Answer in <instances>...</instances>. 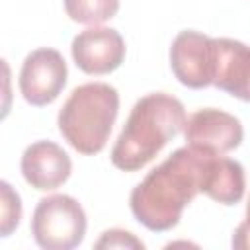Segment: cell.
Here are the masks:
<instances>
[{
	"mask_svg": "<svg viewBox=\"0 0 250 250\" xmlns=\"http://www.w3.org/2000/svg\"><path fill=\"white\" fill-rule=\"evenodd\" d=\"M68 68L62 55L51 47L31 51L20 70V92L23 100L35 107L53 104L66 86Z\"/></svg>",
	"mask_w": 250,
	"mask_h": 250,
	"instance_id": "obj_5",
	"label": "cell"
},
{
	"mask_svg": "<svg viewBox=\"0 0 250 250\" xmlns=\"http://www.w3.org/2000/svg\"><path fill=\"white\" fill-rule=\"evenodd\" d=\"M213 86L250 102V47L229 37H213Z\"/></svg>",
	"mask_w": 250,
	"mask_h": 250,
	"instance_id": "obj_9",
	"label": "cell"
},
{
	"mask_svg": "<svg viewBox=\"0 0 250 250\" xmlns=\"http://www.w3.org/2000/svg\"><path fill=\"white\" fill-rule=\"evenodd\" d=\"M117 113V90L107 82H88L70 92L57 115V125L76 152L94 156L107 145Z\"/></svg>",
	"mask_w": 250,
	"mask_h": 250,
	"instance_id": "obj_3",
	"label": "cell"
},
{
	"mask_svg": "<svg viewBox=\"0 0 250 250\" xmlns=\"http://www.w3.org/2000/svg\"><path fill=\"white\" fill-rule=\"evenodd\" d=\"M21 219V199L18 191L6 182H0V236H10Z\"/></svg>",
	"mask_w": 250,
	"mask_h": 250,
	"instance_id": "obj_13",
	"label": "cell"
},
{
	"mask_svg": "<svg viewBox=\"0 0 250 250\" xmlns=\"http://www.w3.org/2000/svg\"><path fill=\"white\" fill-rule=\"evenodd\" d=\"M21 174L23 180L39 189L51 191L62 186L72 172L70 156L53 141H35L21 154Z\"/></svg>",
	"mask_w": 250,
	"mask_h": 250,
	"instance_id": "obj_10",
	"label": "cell"
},
{
	"mask_svg": "<svg viewBox=\"0 0 250 250\" xmlns=\"http://www.w3.org/2000/svg\"><path fill=\"white\" fill-rule=\"evenodd\" d=\"M86 227V213L72 195H47L39 199L33 209L31 234L43 250L76 248L84 240Z\"/></svg>",
	"mask_w": 250,
	"mask_h": 250,
	"instance_id": "obj_4",
	"label": "cell"
},
{
	"mask_svg": "<svg viewBox=\"0 0 250 250\" xmlns=\"http://www.w3.org/2000/svg\"><path fill=\"white\" fill-rule=\"evenodd\" d=\"M244 221L250 223V197H248V203H246V219H244Z\"/></svg>",
	"mask_w": 250,
	"mask_h": 250,
	"instance_id": "obj_16",
	"label": "cell"
},
{
	"mask_svg": "<svg viewBox=\"0 0 250 250\" xmlns=\"http://www.w3.org/2000/svg\"><path fill=\"white\" fill-rule=\"evenodd\" d=\"M244 189L246 174L242 164L223 154H211L205 166L201 193L221 205H234L244 197Z\"/></svg>",
	"mask_w": 250,
	"mask_h": 250,
	"instance_id": "obj_11",
	"label": "cell"
},
{
	"mask_svg": "<svg viewBox=\"0 0 250 250\" xmlns=\"http://www.w3.org/2000/svg\"><path fill=\"white\" fill-rule=\"evenodd\" d=\"M94 248H131V250H143L145 244L129 230L123 229H109L102 232V236L94 242Z\"/></svg>",
	"mask_w": 250,
	"mask_h": 250,
	"instance_id": "obj_14",
	"label": "cell"
},
{
	"mask_svg": "<svg viewBox=\"0 0 250 250\" xmlns=\"http://www.w3.org/2000/svg\"><path fill=\"white\" fill-rule=\"evenodd\" d=\"M209 156L188 145L176 148L133 188L129 197L133 217L152 232L174 229L184 209L201 193Z\"/></svg>",
	"mask_w": 250,
	"mask_h": 250,
	"instance_id": "obj_1",
	"label": "cell"
},
{
	"mask_svg": "<svg viewBox=\"0 0 250 250\" xmlns=\"http://www.w3.org/2000/svg\"><path fill=\"white\" fill-rule=\"evenodd\" d=\"M184 137L188 146L219 156L240 146L244 129L240 119L232 113L217 107H203L188 117Z\"/></svg>",
	"mask_w": 250,
	"mask_h": 250,
	"instance_id": "obj_6",
	"label": "cell"
},
{
	"mask_svg": "<svg viewBox=\"0 0 250 250\" xmlns=\"http://www.w3.org/2000/svg\"><path fill=\"white\" fill-rule=\"evenodd\" d=\"M184 104L166 94L152 92L139 98L111 148V164L123 172L145 168L186 127Z\"/></svg>",
	"mask_w": 250,
	"mask_h": 250,
	"instance_id": "obj_2",
	"label": "cell"
},
{
	"mask_svg": "<svg viewBox=\"0 0 250 250\" xmlns=\"http://www.w3.org/2000/svg\"><path fill=\"white\" fill-rule=\"evenodd\" d=\"M170 68L188 88L213 86V37L195 29L180 31L170 45Z\"/></svg>",
	"mask_w": 250,
	"mask_h": 250,
	"instance_id": "obj_7",
	"label": "cell"
},
{
	"mask_svg": "<svg viewBox=\"0 0 250 250\" xmlns=\"http://www.w3.org/2000/svg\"><path fill=\"white\" fill-rule=\"evenodd\" d=\"M66 16L84 25H100L119 12V0H62Z\"/></svg>",
	"mask_w": 250,
	"mask_h": 250,
	"instance_id": "obj_12",
	"label": "cell"
},
{
	"mask_svg": "<svg viewBox=\"0 0 250 250\" xmlns=\"http://www.w3.org/2000/svg\"><path fill=\"white\" fill-rule=\"evenodd\" d=\"M74 64L86 74H109L125 59V41L113 27L92 25L80 31L70 45Z\"/></svg>",
	"mask_w": 250,
	"mask_h": 250,
	"instance_id": "obj_8",
	"label": "cell"
},
{
	"mask_svg": "<svg viewBox=\"0 0 250 250\" xmlns=\"http://www.w3.org/2000/svg\"><path fill=\"white\" fill-rule=\"evenodd\" d=\"M234 250H250V223L244 221L236 227V230L232 232V240H230Z\"/></svg>",
	"mask_w": 250,
	"mask_h": 250,
	"instance_id": "obj_15",
	"label": "cell"
}]
</instances>
